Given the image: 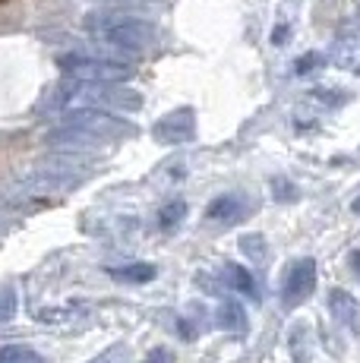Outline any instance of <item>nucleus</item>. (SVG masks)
Here are the masks:
<instances>
[{
  "mask_svg": "<svg viewBox=\"0 0 360 363\" xmlns=\"http://www.w3.org/2000/svg\"><path fill=\"white\" fill-rule=\"evenodd\" d=\"M0 363H47V360L29 345H4L0 347Z\"/></svg>",
  "mask_w": 360,
  "mask_h": 363,
  "instance_id": "9d476101",
  "label": "nucleus"
},
{
  "mask_svg": "<svg viewBox=\"0 0 360 363\" xmlns=\"http://www.w3.org/2000/svg\"><path fill=\"white\" fill-rule=\"evenodd\" d=\"M86 29H92L105 45L117 51H145L158 35L149 19L130 16V13H101V16L86 19Z\"/></svg>",
  "mask_w": 360,
  "mask_h": 363,
  "instance_id": "f257e3e1",
  "label": "nucleus"
},
{
  "mask_svg": "<svg viewBox=\"0 0 360 363\" xmlns=\"http://www.w3.org/2000/svg\"><path fill=\"white\" fill-rule=\"evenodd\" d=\"M320 281V272H316V259L303 256L294 259L285 272V281H281V303L285 306H300L303 300H310V294L316 291Z\"/></svg>",
  "mask_w": 360,
  "mask_h": 363,
  "instance_id": "20e7f679",
  "label": "nucleus"
},
{
  "mask_svg": "<svg viewBox=\"0 0 360 363\" xmlns=\"http://www.w3.org/2000/svg\"><path fill=\"white\" fill-rule=\"evenodd\" d=\"M225 325H231V329H237V325H244V310H240V306L237 303H231V306H227V310H225Z\"/></svg>",
  "mask_w": 360,
  "mask_h": 363,
  "instance_id": "2eb2a0df",
  "label": "nucleus"
},
{
  "mask_svg": "<svg viewBox=\"0 0 360 363\" xmlns=\"http://www.w3.org/2000/svg\"><path fill=\"white\" fill-rule=\"evenodd\" d=\"M348 262H351V269H354V275L360 278V250H354V253L348 256Z\"/></svg>",
  "mask_w": 360,
  "mask_h": 363,
  "instance_id": "6ab92c4d",
  "label": "nucleus"
},
{
  "mask_svg": "<svg viewBox=\"0 0 360 363\" xmlns=\"http://www.w3.org/2000/svg\"><path fill=\"white\" fill-rule=\"evenodd\" d=\"M259 240H262L259 234L244 237V250H247V253H253V256H262V253H266V247H256V243H259Z\"/></svg>",
  "mask_w": 360,
  "mask_h": 363,
  "instance_id": "f3484780",
  "label": "nucleus"
},
{
  "mask_svg": "<svg viewBox=\"0 0 360 363\" xmlns=\"http://www.w3.org/2000/svg\"><path fill=\"white\" fill-rule=\"evenodd\" d=\"M64 133L67 136H76L82 143H95V139H120L130 136L133 127L120 117L108 114L105 108H70L64 121Z\"/></svg>",
  "mask_w": 360,
  "mask_h": 363,
  "instance_id": "f03ea898",
  "label": "nucleus"
},
{
  "mask_svg": "<svg viewBox=\"0 0 360 363\" xmlns=\"http://www.w3.org/2000/svg\"><path fill=\"white\" fill-rule=\"evenodd\" d=\"M275 190H281V193H275V199H294V184H285V180H275Z\"/></svg>",
  "mask_w": 360,
  "mask_h": 363,
  "instance_id": "a211bd4d",
  "label": "nucleus"
},
{
  "mask_svg": "<svg viewBox=\"0 0 360 363\" xmlns=\"http://www.w3.org/2000/svg\"><path fill=\"white\" fill-rule=\"evenodd\" d=\"M313 67H322V54H303V57L294 64L297 73H310Z\"/></svg>",
  "mask_w": 360,
  "mask_h": 363,
  "instance_id": "4468645a",
  "label": "nucleus"
},
{
  "mask_svg": "<svg viewBox=\"0 0 360 363\" xmlns=\"http://www.w3.org/2000/svg\"><path fill=\"white\" fill-rule=\"evenodd\" d=\"M247 208L250 206H247L237 193H221V196L212 199L209 208H206V221L218 225V228H231V225H237V221H244Z\"/></svg>",
  "mask_w": 360,
  "mask_h": 363,
  "instance_id": "423d86ee",
  "label": "nucleus"
},
{
  "mask_svg": "<svg viewBox=\"0 0 360 363\" xmlns=\"http://www.w3.org/2000/svg\"><path fill=\"white\" fill-rule=\"evenodd\" d=\"M13 313H16V288L4 284L0 288V323H10Z\"/></svg>",
  "mask_w": 360,
  "mask_h": 363,
  "instance_id": "f8f14e48",
  "label": "nucleus"
},
{
  "mask_svg": "<svg viewBox=\"0 0 360 363\" xmlns=\"http://www.w3.org/2000/svg\"><path fill=\"white\" fill-rule=\"evenodd\" d=\"M225 278L234 291H240V294H247V297H256V281H253L250 269H244V265H225Z\"/></svg>",
  "mask_w": 360,
  "mask_h": 363,
  "instance_id": "1a4fd4ad",
  "label": "nucleus"
},
{
  "mask_svg": "<svg viewBox=\"0 0 360 363\" xmlns=\"http://www.w3.org/2000/svg\"><path fill=\"white\" fill-rule=\"evenodd\" d=\"M127 357H130V351L123 345H117V347H108L105 354H99V357L89 363H127Z\"/></svg>",
  "mask_w": 360,
  "mask_h": 363,
  "instance_id": "ddd939ff",
  "label": "nucleus"
},
{
  "mask_svg": "<svg viewBox=\"0 0 360 363\" xmlns=\"http://www.w3.org/2000/svg\"><path fill=\"white\" fill-rule=\"evenodd\" d=\"M351 208H354V212H357V215H360V196H357V199H354V202H351Z\"/></svg>",
  "mask_w": 360,
  "mask_h": 363,
  "instance_id": "aec40b11",
  "label": "nucleus"
},
{
  "mask_svg": "<svg viewBox=\"0 0 360 363\" xmlns=\"http://www.w3.org/2000/svg\"><path fill=\"white\" fill-rule=\"evenodd\" d=\"M108 275L123 284H149L158 278V269L152 262H130V265H111Z\"/></svg>",
  "mask_w": 360,
  "mask_h": 363,
  "instance_id": "6e6552de",
  "label": "nucleus"
},
{
  "mask_svg": "<svg viewBox=\"0 0 360 363\" xmlns=\"http://www.w3.org/2000/svg\"><path fill=\"white\" fill-rule=\"evenodd\" d=\"M152 136L162 145H184L196 136V111L193 108H177L164 114L162 121L152 127Z\"/></svg>",
  "mask_w": 360,
  "mask_h": 363,
  "instance_id": "39448f33",
  "label": "nucleus"
},
{
  "mask_svg": "<svg viewBox=\"0 0 360 363\" xmlns=\"http://www.w3.org/2000/svg\"><path fill=\"white\" fill-rule=\"evenodd\" d=\"M329 310L348 332L360 335V300L354 294H348V291H342V288H332L329 291Z\"/></svg>",
  "mask_w": 360,
  "mask_h": 363,
  "instance_id": "0eeeda50",
  "label": "nucleus"
},
{
  "mask_svg": "<svg viewBox=\"0 0 360 363\" xmlns=\"http://www.w3.org/2000/svg\"><path fill=\"white\" fill-rule=\"evenodd\" d=\"M184 218H186V202L184 199L164 202L162 212H158V228H162V231H174V228H180Z\"/></svg>",
  "mask_w": 360,
  "mask_h": 363,
  "instance_id": "9b49d317",
  "label": "nucleus"
},
{
  "mask_svg": "<svg viewBox=\"0 0 360 363\" xmlns=\"http://www.w3.org/2000/svg\"><path fill=\"white\" fill-rule=\"evenodd\" d=\"M142 363H174V354L164 351V347H155V351L145 354V360H142Z\"/></svg>",
  "mask_w": 360,
  "mask_h": 363,
  "instance_id": "dca6fc26",
  "label": "nucleus"
},
{
  "mask_svg": "<svg viewBox=\"0 0 360 363\" xmlns=\"http://www.w3.org/2000/svg\"><path fill=\"white\" fill-rule=\"evenodd\" d=\"M57 64L73 82H127V79H133V73H136V69L130 64H123V60L89 57V54H64Z\"/></svg>",
  "mask_w": 360,
  "mask_h": 363,
  "instance_id": "7ed1b4c3",
  "label": "nucleus"
}]
</instances>
